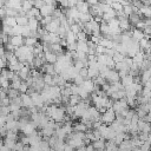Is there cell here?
<instances>
[{
    "mask_svg": "<svg viewBox=\"0 0 151 151\" xmlns=\"http://www.w3.org/2000/svg\"><path fill=\"white\" fill-rule=\"evenodd\" d=\"M100 120L101 123H104L105 125H109V124H112L114 120H116V113L114 111L111 109H107L101 116H100Z\"/></svg>",
    "mask_w": 151,
    "mask_h": 151,
    "instance_id": "1",
    "label": "cell"
},
{
    "mask_svg": "<svg viewBox=\"0 0 151 151\" xmlns=\"http://www.w3.org/2000/svg\"><path fill=\"white\" fill-rule=\"evenodd\" d=\"M31 98H32V101H33V105L37 107V109H42L44 107V100L41 98V94L40 92H37V91H33L31 94Z\"/></svg>",
    "mask_w": 151,
    "mask_h": 151,
    "instance_id": "2",
    "label": "cell"
},
{
    "mask_svg": "<svg viewBox=\"0 0 151 151\" xmlns=\"http://www.w3.org/2000/svg\"><path fill=\"white\" fill-rule=\"evenodd\" d=\"M59 26H60V20H59V19H53L48 25L45 26V31H46L47 33H54V34H58Z\"/></svg>",
    "mask_w": 151,
    "mask_h": 151,
    "instance_id": "3",
    "label": "cell"
},
{
    "mask_svg": "<svg viewBox=\"0 0 151 151\" xmlns=\"http://www.w3.org/2000/svg\"><path fill=\"white\" fill-rule=\"evenodd\" d=\"M39 12H40V15H41L42 18H45V17H51L52 13L54 12V5H46V4L44 2V6L39 8Z\"/></svg>",
    "mask_w": 151,
    "mask_h": 151,
    "instance_id": "4",
    "label": "cell"
},
{
    "mask_svg": "<svg viewBox=\"0 0 151 151\" xmlns=\"http://www.w3.org/2000/svg\"><path fill=\"white\" fill-rule=\"evenodd\" d=\"M28 137V140H29V146H39V144L41 143V136L37 132H33L32 134L27 136Z\"/></svg>",
    "mask_w": 151,
    "mask_h": 151,
    "instance_id": "5",
    "label": "cell"
},
{
    "mask_svg": "<svg viewBox=\"0 0 151 151\" xmlns=\"http://www.w3.org/2000/svg\"><path fill=\"white\" fill-rule=\"evenodd\" d=\"M9 44L12 46H14L15 48H19L21 46H24V37L21 35H13L9 38Z\"/></svg>",
    "mask_w": 151,
    "mask_h": 151,
    "instance_id": "6",
    "label": "cell"
},
{
    "mask_svg": "<svg viewBox=\"0 0 151 151\" xmlns=\"http://www.w3.org/2000/svg\"><path fill=\"white\" fill-rule=\"evenodd\" d=\"M80 87H81L83 90H85L87 93H91V92L94 91L96 85H94L93 80H91V79H85V80L83 81V84L80 85Z\"/></svg>",
    "mask_w": 151,
    "mask_h": 151,
    "instance_id": "7",
    "label": "cell"
},
{
    "mask_svg": "<svg viewBox=\"0 0 151 151\" xmlns=\"http://www.w3.org/2000/svg\"><path fill=\"white\" fill-rule=\"evenodd\" d=\"M20 99H21V105L24 106V107H26V109H31V107H33L34 105H33V101H32V98H31V96L29 94H27V93H25V94H21L20 96Z\"/></svg>",
    "mask_w": 151,
    "mask_h": 151,
    "instance_id": "8",
    "label": "cell"
},
{
    "mask_svg": "<svg viewBox=\"0 0 151 151\" xmlns=\"http://www.w3.org/2000/svg\"><path fill=\"white\" fill-rule=\"evenodd\" d=\"M21 4H22V1H19V0H9V1L5 2V7L19 12L21 9Z\"/></svg>",
    "mask_w": 151,
    "mask_h": 151,
    "instance_id": "9",
    "label": "cell"
},
{
    "mask_svg": "<svg viewBox=\"0 0 151 151\" xmlns=\"http://www.w3.org/2000/svg\"><path fill=\"white\" fill-rule=\"evenodd\" d=\"M17 74H18V77H19L21 80H27V79L31 77V70H29L28 66L24 65V67H22Z\"/></svg>",
    "mask_w": 151,
    "mask_h": 151,
    "instance_id": "10",
    "label": "cell"
},
{
    "mask_svg": "<svg viewBox=\"0 0 151 151\" xmlns=\"http://www.w3.org/2000/svg\"><path fill=\"white\" fill-rule=\"evenodd\" d=\"M105 79L109 80L111 84H113V83H118V81L120 80V77H119V74H118L117 71H114V70H110Z\"/></svg>",
    "mask_w": 151,
    "mask_h": 151,
    "instance_id": "11",
    "label": "cell"
},
{
    "mask_svg": "<svg viewBox=\"0 0 151 151\" xmlns=\"http://www.w3.org/2000/svg\"><path fill=\"white\" fill-rule=\"evenodd\" d=\"M114 44H116V42H114L113 40H111V39L101 38L98 45L103 46V47H104V48H106V50H111V48H113V47H114Z\"/></svg>",
    "mask_w": 151,
    "mask_h": 151,
    "instance_id": "12",
    "label": "cell"
},
{
    "mask_svg": "<svg viewBox=\"0 0 151 151\" xmlns=\"http://www.w3.org/2000/svg\"><path fill=\"white\" fill-rule=\"evenodd\" d=\"M45 55V61H47L48 64H51V65H54L55 63H57V60H58V55L57 54H54L53 52H51V51H48V52H45L44 53Z\"/></svg>",
    "mask_w": 151,
    "mask_h": 151,
    "instance_id": "13",
    "label": "cell"
},
{
    "mask_svg": "<svg viewBox=\"0 0 151 151\" xmlns=\"http://www.w3.org/2000/svg\"><path fill=\"white\" fill-rule=\"evenodd\" d=\"M76 8L78 9L79 13H88V12H90V6H88V4L85 2V1H78Z\"/></svg>",
    "mask_w": 151,
    "mask_h": 151,
    "instance_id": "14",
    "label": "cell"
},
{
    "mask_svg": "<svg viewBox=\"0 0 151 151\" xmlns=\"http://www.w3.org/2000/svg\"><path fill=\"white\" fill-rule=\"evenodd\" d=\"M39 24H40V21L38 19H28L27 27L31 29V32H37L39 28Z\"/></svg>",
    "mask_w": 151,
    "mask_h": 151,
    "instance_id": "15",
    "label": "cell"
},
{
    "mask_svg": "<svg viewBox=\"0 0 151 151\" xmlns=\"http://www.w3.org/2000/svg\"><path fill=\"white\" fill-rule=\"evenodd\" d=\"M143 38H145V34L143 33V31H140V29H133L132 31V40H134V41H140Z\"/></svg>",
    "mask_w": 151,
    "mask_h": 151,
    "instance_id": "16",
    "label": "cell"
},
{
    "mask_svg": "<svg viewBox=\"0 0 151 151\" xmlns=\"http://www.w3.org/2000/svg\"><path fill=\"white\" fill-rule=\"evenodd\" d=\"M65 40H66V44L67 45H72V44H76L77 42V35L73 34L71 31H68L65 35Z\"/></svg>",
    "mask_w": 151,
    "mask_h": 151,
    "instance_id": "17",
    "label": "cell"
},
{
    "mask_svg": "<svg viewBox=\"0 0 151 151\" xmlns=\"http://www.w3.org/2000/svg\"><path fill=\"white\" fill-rule=\"evenodd\" d=\"M77 51H79V52H83V53H86V54H87V51H88L87 40H86V41H77Z\"/></svg>",
    "mask_w": 151,
    "mask_h": 151,
    "instance_id": "18",
    "label": "cell"
},
{
    "mask_svg": "<svg viewBox=\"0 0 151 151\" xmlns=\"http://www.w3.org/2000/svg\"><path fill=\"white\" fill-rule=\"evenodd\" d=\"M20 85H21V79L18 77V74H15V76H14V78L11 80V88L19 91Z\"/></svg>",
    "mask_w": 151,
    "mask_h": 151,
    "instance_id": "19",
    "label": "cell"
},
{
    "mask_svg": "<svg viewBox=\"0 0 151 151\" xmlns=\"http://www.w3.org/2000/svg\"><path fill=\"white\" fill-rule=\"evenodd\" d=\"M118 21H119V29L120 31L125 32V31H127L130 28V21H129V19L124 18V19H120Z\"/></svg>",
    "mask_w": 151,
    "mask_h": 151,
    "instance_id": "20",
    "label": "cell"
},
{
    "mask_svg": "<svg viewBox=\"0 0 151 151\" xmlns=\"http://www.w3.org/2000/svg\"><path fill=\"white\" fill-rule=\"evenodd\" d=\"M139 14H143L146 18H151V6L142 5L140 8H139Z\"/></svg>",
    "mask_w": 151,
    "mask_h": 151,
    "instance_id": "21",
    "label": "cell"
},
{
    "mask_svg": "<svg viewBox=\"0 0 151 151\" xmlns=\"http://www.w3.org/2000/svg\"><path fill=\"white\" fill-rule=\"evenodd\" d=\"M120 79H122V85H123V87L129 86V85H131V84L134 83V78H133L132 76H130V74H127V76H125V77H123V78H120Z\"/></svg>",
    "mask_w": 151,
    "mask_h": 151,
    "instance_id": "22",
    "label": "cell"
},
{
    "mask_svg": "<svg viewBox=\"0 0 151 151\" xmlns=\"http://www.w3.org/2000/svg\"><path fill=\"white\" fill-rule=\"evenodd\" d=\"M41 134L47 139V138H51L53 134H54V129L50 127V126H46L44 129H41Z\"/></svg>",
    "mask_w": 151,
    "mask_h": 151,
    "instance_id": "23",
    "label": "cell"
},
{
    "mask_svg": "<svg viewBox=\"0 0 151 151\" xmlns=\"http://www.w3.org/2000/svg\"><path fill=\"white\" fill-rule=\"evenodd\" d=\"M92 146H93V149H94V150L103 151V150L105 149V142H104V139H103V138H101V139H98V140L93 142Z\"/></svg>",
    "mask_w": 151,
    "mask_h": 151,
    "instance_id": "24",
    "label": "cell"
},
{
    "mask_svg": "<svg viewBox=\"0 0 151 151\" xmlns=\"http://www.w3.org/2000/svg\"><path fill=\"white\" fill-rule=\"evenodd\" d=\"M24 44L27 47H34L38 44V39L37 38H32V37H28V38H25L24 39Z\"/></svg>",
    "mask_w": 151,
    "mask_h": 151,
    "instance_id": "25",
    "label": "cell"
},
{
    "mask_svg": "<svg viewBox=\"0 0 151 151\" xmlns=\"http://www.w3.org/2000/svg\"><path fill=\"white\" fill-rule=\"evenodd\" d=\"M119 147L118 145H116V143L113 140H109L105 143V151H118Z\"/></svg>",
    "mask_w": 151,
    "mask_h": 151,
    "instance_id": "26",
    "label": "cell"
},
{
    "mask_svg": "<svg viewBox=\"0 0 151 151\" xmlns=\"http://www.w3.org/2000/svg\"><path fill=\"white\" fill-rule=\"evenodd\" d=\"M15 21H17V25L19 26H27L28 24V19L26 18V15H18L15 18Z\"/></svg>",
    "mask_w": 151,
    "mask_h": 151,
    "instance_id": "27",
    "label": "cell"
},
{
    "mask_svg": "<svg viewBox=\"0 0 151 151\" xmlns=\"http://www.w3.org/2000/svg\"><path fill=\"white\" fill-rule=\"evenodd\" d=\"M68 105L70 106H76V105H78L79 103H80V98H79V96H77V94H72L70 98H68Z\"/></svg>",
    "mask_w": 151,
    "mask_h": 151,
    "instance_id": "28",
    "label": "cell"
},
{
    "mask_svg": "<svg viewBox=\"0 0 151 151\" xmlns=\"http://www.w3.org/2000/svg\"><path fill=\"white\" fill-rule=\"evenodd\" d=\"M111 98H112V99H114V100L124 99V98H125V92H124V90H119V91H117V92L112 93V94H111Z\"/></svg>",
    "mask_w": 151,
    "mask_h": 151,
    "instance_id": "29",
    "label": "cell"
},
{
    "mask_svg": "<svg viewBox=\"0 0 151 151\" xmlns=\"http://www.w3.org/2000/svg\"><path fill=\"white\" fill-rule=\"evenodd\" d=\"M2 25H6L8 27H14L17 26V21H15V18H5L4 21H2Z\"/></svg>",
    "mask_w": 151,
    "mask_h": 151,
    "instance_id": "30",
    "label": "cell"
},
{
    "mask_svg": "<svg viewBox=\"0 0 151 151\" xmlns=\"http://www.w3.org/2000/svg\"><path fill=\"white\" fill-rule=\"evenodd\" d=\"M150 79H151V70L146 68V70L143 71V74H142V81L145 84V83L149 81Z\"/></svg>",
    "mask_w": 151,
    "mask_h": 151,
    "instance_id": "31",
    "label": "cell"
},
{
    "mask_svg": "<svg viewBox=\"0 0 151 151\" xmlns=\"http://www.w3.org/2000/svg\"><path fill=\"white\" fill-rule=\"evenodd\" d=\"M31 8H33V1H22L21 4V9L26 13L28 12Z\"/></svg>",
    "mask_w": 151,
    "mask_h": 151,
    "instance_id": "32",
    "label": "cell"
},
{
    "mask_svg": "<svg viewBox=\"0 0 151 151\" xmlns=\"http://www.w3.org/2000/svg\"><path fill=\"white\" fill-rule=\"evenodd\" d=\"M73 130H76V132H84L85 133L87 131V127H86V125L84 123H78V124L74 125Z\"/></svg>",
    "mask_w": 151,
    "mask_h": 151,
    "instance_id": "33",
    "label": "cell"
},
{
    "mask_svg": "<svg viewBox=\"0 0 151 151\" xmlns=\"http://www.w3.org/2000/svg\"><path fill=\"white\" fill-rule=\"evenodd\" d=\"M0 87L2 90H8L9 88V80L4 78L2 76H0Z\"/></svg>",
    "mask_w": 151,
    "mask_h": 151,
    "instance_id": "34",
    "label": "cell"
},
{
    "mask_svg": "<svg viewBox=\"0 0 151 151\" xmlns=\"http://www.w3.org/2000/svg\"><path fill=\"white\" fill-rule=\"evenodd\" d=\"M112 59H113L114 64L123 63V61H124V59H125V55H124V54H120V53H118V52H116V53H114V55L112 57Z\"/></svg>",
    "mask_w": 151,
    "mask_h": 151,
    "instance_id": "35",
    "label": "cell"
},
{
    "mask_svg": "<svg viewBox=\"0 0 151 151\" xmlns=\"http://www.w3.org/2000/svg\"><path fill=\"white\" fill-rule=\"evenodd\" d=\"M139 20H142L140 18H139V14H137V13H131L130 15H129V21L130 22H132V24H137Z\"/></svg>",
    "mask_w": 151,
    "mask_h": 151,
    "instance_id": "36",
    "label": "cell"
},
{
    "mask_svg": "<svg viewBox=\"0 0 151 151\" xmlns=\"http://www.w3.org/2000/svg\"><path fill=\"white\" fill-rule=\"evenodd\" d=\"M51 52H53L54 54L61 53L63 52V47L60 46V44H53V45H51Z\"/></svg>",
    "mask_w": 151,
    "mask_h": 151,
    "instance_id": "37",
    "label": "cell"
},
{
    "mask_svg": "<svg viewBox=\"0 0 151 151\" xmlns=\"http://www.w3.org/2000/svg\"><path fill=\"white\" fill-rule=\"evenodd\" d=\"M17 138H18V134H17V132L15 131H7L6 132V139H9V140H17Z\"/></svg>",
    "mask_w": 151,
    "mask_h": 151,
    "instance_id": "38",
    "label": "cell"
},
{
    "mask_svg": "<svg viewBox=\"0 0 151 151\" xmlns=\"http://www.w3.org/2000/svg\"><path fill=\"white\" fill-rule=\"evenodd\" d=\"M15 143H17V142L9 140V139H6V138H5V140H4V145H5L6 147H8L11 151H13V149H14V146H15Z\"/></svg>",
    "mask_w": 151,
    "mask_h": 151,
    "instance_id": "39",
    "label": "cell"
},
{
    "mask_svg": "<svg viewBox=\"0 0 151 151\" xmlns=\"http://www.w3.org/2000/svg\"><path fill=\"white\" fill-rule=\"evenodd\" d=\"M17 97H19V91L13 90V88H9V90H8V98L12 100V99H14V98H17Z\"/></svg>",
    "mask_w": 151,
    "mask_h": 151,
    "instance_id": "40",
    "label": "cell"
},
{
    "mask_svg": "<svg viewBox=\"0 0 151 151\" xmlns=\"http://www.w3.org/2000/svg\"><path fill=\"white\" fill-rule=\"evenodd\" d=\"M87 39V34L83 31H80L78 34H77V41H86Z\"/></svg>",
    "mask_w": 151,
    "mask_h": 151,
    "instance_id": "41",
    "label": "cell"
},
{
    "mask_svg": "<svg viewBox=\"0 0 151 151\" xmlns=\"http://www.w3.org/2000/svg\"><path fill=\"white\" fill-rule=\"evenodd\" d=\"M28 85H27V83H24V81H21V85H20V87H19V92H21V94H25L27 91H28Z\"/></svg>",
    "mask_w": 151,
    "mask_h": 151,
    "instance_id": "42",
    "label": "cell"
},
{
    "mask_svg": "<svg viewBox=\"0 0 151 151\" xmlns=\"http://www.w3.org/2000/svg\"><path fill=\"white\" fill-rule=\"evenodd\" d=\"M123 13L125 14V17H129V15L132 13V6H131V4L123 7Z\"/></svg>",
    "mask_w": 151,
    "mask_h": 151,
    "instance_id": "43",
    "label": "cell"
},
{
    "mask_svg": "<svg viewBox=\"0 0 151 151\" xmlns=\"http://www.w3.org/2000/svg\"><path fill=\"white\" fill-rule=\"evenodd\" d=\"M105 50H106V48H104L103 46H100V45H97V46H96V55H99V54H104V53H105Z\"/></svg>",
    "mask_w": 151,
    "mask_h": 151,
    "instance_id": "44",
    "label": "cell"
},
{
    "mask_svg": "<svg viewBox=\"0 0 151 151\" xmlns=\"http://www.w3.org/2000/svg\"><path fill=\"white\" fill-rule=\"evenodd\" d=\"M150 147H151V145L147 142H144L143 145L139 147V151H150Z\"/></svg>",
    "mask_w": 151,
    "mask_h": 151,
    "instance_id": "45",
    "label": "cell"
},
{
    "mask_svg": "<svg viewBox=\"0 0 151 151\" xmlns=\"http://www.w3.org/2000/svg\"><path fill=\"white\" fill-rule=\"evenodd\" d=\"M136 27H137V29H140V31H143V29L146 27V25H145L144 20H139V21L136 24Z\"/></svg>",
    "mask_w": 151,
    "mask_h": 151,
    "instance_id": "46",
    "label": "cell"
},
{
    "mask_svg": "<svg viewBox=\"0 0 151 151\" xmlns=\"http://www.w3.org/2000/svg\"><path fill=\"white\" fill-rule=\"evenodd\" d=\"M78 74H79V76H80L81 78H84V79H85V78L87 77V67H84L83 70H80Z\"/></svg>",
    "mask_w": 151,
    "mask_h": 151,
    "instance_id": "47",
    "label": "cell"
},
{
    "mask_svg": "<svg viewBox=\"0 0 151 151\" xmlns=\"http://www.w3.org/2000/svg\"><path fill=\"white\" fill-rule=\"evenodd\" d=\"M6 119H7V116H4V114L0 113V126H5Z\"/></svg>",
    "mask_w": 151,
    "mask_h": 151,
    "instance_id": "48",
    "label": "cell"
},
{
    "mask_svg": "<svg viewBox=\"0 0 151 151\" xmlns=\"http://www.w3.org/2000/svg\"><path fill=\"white\" fill-rule=\"evenodd\" d=\"M0 18L1 19H5L6 18V8H5V6L0 8Z\"/></svg>",
    "mask_w": 151,
    "mask_h": 151,
    "instance_id": "49",
    "label": "cell"
},
{
    "mask_svg": "<svg viewBox=\"0 0 151 151\" xmlns=\"http://www.w3.org/2000/svg\"><path fill=\"white\" fill-rule=\"evenodd\" d=\"M64 151H73V147L70 146L68 144H65V147H64Z\"/></svg>",
    "mask_w": 151,
    "mask_h": 151,
    "instance_id": "50",
    "label": "cell"
},
{
    "mask_svg": "<svg viewBox=\"0 0 151 151\" xmlns=\"http://www.w3.org/2000/svg\"><path fill=\"white\" fill-rule=\"evenodd\" d=\"M144 87H146L147 90H150V91H151V80H149V81H146V83L144 84Z\"/></svg>",
    "mask_w": 151,
    "mask_h": 151,
    "instance_id": "51",
    "label": "cell"
},
{
    "mask_svg": "<svg viewBox=\"0 0 151 151\" xmlns=\"http://www.w3.org/2000/svg\"><path fill=\"white\" fill-rule=\"evenodd\" d=\"M0 151H11V150H9L8 147H6V146H5L4 144H2V146L0 147Z\"/></svg>",
    "mask_w": 151,
    "mask_h": 151,
    "instance_id": "52",
    "label": "cell"
},
{
    "mask_svg": "<svg viewBox=\"0 0 151 151\" xmlns=\"http://www.w3.org/2000/svg\"><path fill=\"white\" fill-rule=\"evenodd\" d=\"M86 151H94V149H93L92 145H87L86 146Z\"/></svg>",
    "mask_w": 151,
    "mask_h": 151,
    "instance_id": "53",
    "label": "cell"
},
{
    "mask_svg": "<svg viewBox=\"0 0 151 151\" xmlns=\"http://www.w3.org/2000/svg\"><path fill=\"white\" fill-rule=\"evenodd\" d=\"M77 151H86V146H85V145H83V146L78 147V149H77Z\"/></svg>",
    "mask_w": 151,
    "mask_h": 151,
    "instance_id": "54",
    "label": "cell"
},
{
    "mask_svg": "<svg viewBox=\"0 0 151 151\" xmlns=\"http://www.w3.org/2000/svg\"><path fill=\"white\" fill-rule=\"evenodd\" d=\"M2 44V32L0 31V45Z\"/></svg>",
    "mask_w": 151,
    "mask_h": 151,
    "instance_id": "55",
    "label": "cell"
},
{
    "mask_svg": "<svg viewBox=\"0 0 151 151\" xmlns=\"http://www.w3.org/2000/svg\"><path fill=\"white\" fill-rule=\"evenodd\" d=\"M147 113H149V114H147V116H149V117H150V118H151V109H150V111H149V112H147Z\"/></svg>",
    "mask_w": 151,
    "mask_h": 151,
    "instance_id": "56",
    "label": "cell"
},
{
    "mask_svg": "<svg viewBox=\"0 0 151 151\" xmlns=\"http://www.w3.org/2000/svg\"><path fill=\"white\" fill-rule=\"evenodd\" d=\"M2 144H4V143H2V142H1V140H0V147H1V146H2Z\"/></svg>",
    "mask_w": 151,
    "mask_h": 151,
    "instance_id": "57",
    "label": "cell"
},
{
    "mask_svg": "<svg viewBox=\"0 0 151 151\" xmlns=\"http://www.w3.org/2000/svg\"><path fill=\"white\" fill-rule=\"evenodd\" d=\"M150 104H151V99H150Z\"/></svg>",
    "mask_w": 151,
    "mask_h": 151,
    "instance_id": "58",
    "label": "cell"
},
{
    "mask_svg": "<svg viewBox=\"0 0 151 151\" xmlns=\"http://www.w3.org/2000/svg\"><path fill=\"white\" fill-rule=\"evenodd\" d=\"M150 151H151V147H150Z\"/></svg>",
    "mask_w": 151,
    "mask_h": 151,
    "instance_id": "59",
    "label": "cell"
},
{
    "mask_svg": "<svg viewBox=\"0 0 151 151\" xmlns=\"http://www.w3.org/2000/svg\"><path fill=\"white\" fill-rule=\"evenodd\" d=\"M103 151H104V150H103Z\"/></svg>",
    "mask_w": 151,
    "mask_h": 151,
    "instance_id": "60",
    "label": "cell"
}]
</instances>
